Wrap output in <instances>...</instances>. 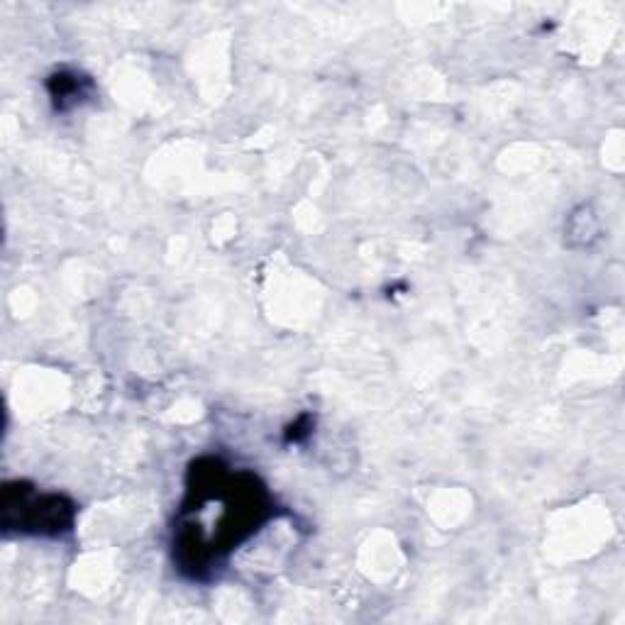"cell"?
Masks as SVG:
<instances>
[{
  "mask_svg": "<svg viewBox=\"0 0 625 625\" xmlns=\"http://www.w3.org/2000/svg\"><path fill=\"white\" fill-rule=\"evenodd\" d=\"M3 528L27 535H57L71 530L76 518V506L66 496L35 494L25 481H13L3 489Z\"/></svg>",
  "mask_w": 625,
  "mask_h": 625,
  "instance_id": "cell-1",
  "label": "cell"
},
{
  "mask_svg": "<svg viewBox=\"0 0 625 625\" xmlns=\"http://www.w3.org/2000/svg\"><path fill=\"white\" fill-rule=\"evenodd\" d=\"M47 88L49 96H52L54 101V108L69 110L74 108V105H79L84 98H88V93H91V81L79 74H71V71H59V74L49 76Z\"/></svg>",
  "mask_w": 625,
  "mask_h": 625,
  "instance_id": "cell-2",
  "label": "cell"
},
{
  "mask_svg": "<svg viewBox=\"0 0 625 625\" xmlns=\"http://www.w3.org/2000/svg\"><path fill=\"white\" fill-rule=\"evenodd\" d=\"M313 430V418L311 416H301L296 420V423L289 425V430H286V440L289 442H301L306 440L308 435H311Z\"/></svg>",
  "mask_w": 625,
  "mask_h": 625,
  "instance_id": "cell-3",
  "label": "cell"
}]
</instances>
